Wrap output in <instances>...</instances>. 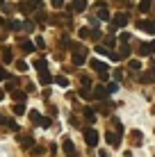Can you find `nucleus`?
Instances as JSON below:
<instances>
[{
  "label": "nucleus",
  "instance_id": "nucleus-9",
  "mask_svg": "<svg viewBox=\"0 0 155 157\" xmlns=\"http://www.w3.org/2000/svg\"><path fill=\"white\" fill-rule=\"evenodd\" d=\"M50 23H62V25H71V16H64V14L50 16Z\"/></svg>",
  "mask_w": 155,
  "mask_h": 157
},
{
  "label": "nucleus",
  "instance_id": "nucleus-24",
  "mask_svg": "<svg viewBox=\"0 0 155 157\" xmlns=\"http://www.w3.org/2000/svg\"><path fill=\"white\" fill-rule=\"evenodd\" d=\"M132 144H135V146L141 144V132H139V130H132Z\"/></svg>",
  "mask_w": 155,
  "mask_h": 157
},
{
  "label": "nucleus",
  "instance_id": "nucleus-35",
  "mask_svg": "<svg viewBox=\"0 0 155 157\" xmlns=\"http://www.w3.org/2000/svg\"><path fill=\"white\" fill-rule=\"evenodd\" d=\"M34 46H37V48H46V41H44V36H37V39H34Z\"/></svg>",
  "mask_w": 155,
  "mask_h": 157
},
{
  "label": "nucleus",
  "instance_id": "nucleus-6",
  "mask_svg": "<svg viewBox=\"0 0 155 157\" xmlns=\"http://www.w3.org/2000/svg\"><path fill=\"white\" fill-rule=\"evenodd\" d=\"M137 28L144 30V32H148V34H155V21H141Z\"/></svg>",
  "mask_w": 155,
  "mask_h": 157
},
{
  "label": "nucleus",
  "instance_id": "nucleus-26",
  "mask_svg": "<svg viewBox=\"0 0 155 157\" xmlns=\"http://www.w3.org/2000/svg\"><path fill=\"white\" fill-rule=\"evenodd\" d=\"M34 66H37V71H46V68H48V64H46V59H37V62H34Z\"/></svg>",
  "mask_w": 155,
  "mask_h": 157
},
{
  "label": "nucleus",
  "instance_id": "nucleus-39",
  "mask_svg": "<svg viewBox=\"0 0 155 157\" xmlns=\"http://www.w3.org/2000/svg\"><path fill=\"white\" fill-rule=\"evenodd\" d=\"M7 125L12 128V130H16V132H18V123H16V121H12V118H7Z\"/></svg>",
  "mask_w": 155,
  "mask_h": 157
},
{
  "label": "nucleus",
  "instance_id": "nucleus-5",
  "mask_svg": "<svg viewBox=\"0 0 155 157\" xmlns=\"http://www.w3.org/2000/svg\"><path fill=\"white\" fill-rule=\"evenodd\" d=\"M139 82H144V84L155 82V68H148V71H144V73L139 75Z\"/></svg>",
  "mask_w": 155,
  "mask_h": 157
},
{
  "label": "nucleus",
  "instance_id": "nucleus-21",
  "mask_svg": "<svg viewBox=\"0 0 155 157\" xmlns=\"http://www.w3.org/2000/svg\"><path fill=\"white\" fill-rule=\"evenodd\" d=\"M12 109H14V114H16V116H21V114H25V105H23V102H16V105L12 107Z\"/></svg>",
  "mask_w": 155,
  "mask_h": 157
},
{
  "label": "nucleus",
  "instance_id": "nucleus-16",
  "mask_svg": "<svg viewBox=\"0 0 155 157\" xmlns=\"http://www.w3.org/2000/svg\"><path fill=\"white\" fill-rule=\"evenodd\" d=\"M34 48H37V46H34L30 39H23V41H21V50H23V52H32Z\"/></svg>",
  "mask_w": 155,
  "mask_h": 157
},
{
  "label": "nucleus",
  "instance_id": "nucleus-3",
  "mask_svg": "<svg viewBox=\"0 0 155 157\" xmlns=\"http://www.w3.org/2000/svg\"><path fill=\"white\" fill-rule=\"evenodd\" d=\"M112 25H114V28H123V25H128V14H126V12L114 14V18H112Z\"/></svg>",
  "mask_w": 155,
  "mask_h": 157
},
{
  "label": "nucleus",
  "instance_id": "nucleus-20",
  "mask_svg": "<svg viewBox=\"0 0 155 157\" xmlns=\"http://www.w3.org/2000/svg\"><path fill=\"white\" fill-rule=\"evenodd\" d=\"M80 98H84V100H94V96H91V89H80Z\"/></svg>",
  "mask_w": 155,
  "mask_h": 157
},
{
  "label": "nucleus",
  "instance_id": "nucleus-4",
  "mask_svg": "<svg viewBox=\"0 0 155 157\" xmlns=\"http://www.w3.org/2000/svg\"><path fill=\"white\" fill-rule=\"evenodd\" d=\"M105 141H107L112 148H116V146L121 144V134L119 132H105Z\"/></svg>",
  "mask_w": 155,
  "mask_h": 157
},
{
  "label": "nucleus",
  "instance_id": "nucleus-23",
  "mask_svg": "<svg viewBox=\"0 0 155 157\" xmlns=\"http://www.w3.org/2000/svg\"><path fill=\"white\" fill-rule=\"evenodd\" d=\"M139 55H151V43H139Z\"/></svg>",
  "mask_w": 155,
  "mask_h": 157
},
{
  "label": "nucleus",
  "instance_id": "nucleus-19",
  "mask_svg": "<svg viewBox=\"0 0 155 157\" xmlns=\"http://www.w3.org/2000/svg\"><path fill=\"white\" fill-rule=\"evenodd\" d=\"M7 30H12V32H21V30H23V23H21V21H9V23H7Z\"/></svg>",
  "mask_w": 155,
  "mask_h": 157
},
{
  "label": "nucleus",
  "instance_id": "nucleus-48",
  "mask_svg": "<svg viewBox=\"0 0 155 157\" xmlns=\"http://www.w3.org/2000/svg\"><path fill=\"white\" fill-rule=\"evenodd\" d=\"M5 98V89H0V100H2Z\"/></svg>",
  "mask_w": 155,
  "mask_h": 157
},
{
  "label": "nucleus",
  "instance_id": "nucleus-30",
  "mask_svg": "<svg viewBox=\"0 0 155 157\" xmlns=\"http://www.w3.org/2000/svg\"><path fill=\"white\" fill-rule=\"evenodd\" d=\"M55 82L60 84V86H68V80L64 78V75H57V78H55Z\"/></svg>",
  "mask_w": 155,
  "mask_h": 157
},
{
  "label": "nucleus",
  "instance_id": "nucleus-32",
  "mask_svg": "<svg viewBox=\"0 0 155 157\" xmlns=\"http://www.w3.org/2000/svg\"><path fill=\"white\" fill-rule=\"evenodd\" d=\"M16 84H18V80H12V78H9V82H7V91H16Z\"/></svg>",
  "mask_w": 155,
  "mask_h": 157
},
{
  "label": "nucleus",
  "instance_id": "nucleus-37",
  "mask_svg": "<svg viewBox=\"0 0 155 157\" xmlns=\"http://www.w3.org/2000/svg\"><path fill=\"white\" fill-rule=\"evenodd\" d=\"M116 89H119V84H116V82H110L107 84V94H114Z\"/></svg>",
  "mask_w": 155,
  "mask_h": 157
},
{
  "label": "nucleus",
  "instance_id": "nucleus-44",
  "mask_svg": "<svg viewBox=\"0 0 155 157\" xmlns=\"http://www.w3.org/2000/svg\"><path fill=\"white\" fill-rule=\"evenodd\" d=\"M28 2H30V5H34V9H37V7H41V0H28Z\"/></svg>",
  "mask_w": 155,
  "mask_h": 157
},
{
  "label": "nucleus",
  "instance_id": "nucleus-34",
  "mask_svg": "<svg viewBox=\"0 0 155 157\" xmlns=\"http://www.w3.org/2000/svg\"><path fill=\"white\" fill-rule=\"evenodd\" d=\"M80 36H82V39H91V30L82 28V30H80Z\"/></svg>",
  "mask_w": 155,
  "mask_h": 157
},
{
  "label": "nucleus",
  "instance_id": "nucleus-29",
  "mask_svg": "<svg viewBox=\"0 0 155 157\" xmlns=\"http://www.w3.org/2000/svg\"><path fill=\"white\" fill-rule=\"evenodd\" d=\"M18 7V12H23V14H30V2H21V5H16Z\"/></svg>",
  "mask_w": 155,
  "mask_h": 157
},
{
  "label": "nucleus",
  "instance_id": "nucleus-41",
  "mask_svg": "<svg viewBox=\"0 0 155 157\" xmlns=\"http://www.w3.org/2000/svg\"><path fill=\"white\" fill-rule=\"evenodd\" d=\"M114 46V36H107V39H105V48H112Z\"/></svg>",
  "mask_w": 155,
  "mask_h": 157
},
{
  "label": "nucleus",
  "instance_id": "nucleus-46",
  "mask_svg": "<svg viewBox=\"0 0 155 157\" xmlns=\"http://www.w3.org/2000/svg\"><path fill=\"white\" fill-rule=\"evenodd\" d=\"M0 125H7V116H2V114H0Z\"/></svg>",
  "mask_w": 155,
  "mask_h": 157
},
{
  "label": "nucleus",
  "instance_id": "nucleus-15",
  "mask_svg": "<svg viewBox=\"0 0 155 157\" xmlns=\"http://www.w3.org/2000/svg\"><path fill=\"white\" fill-rule=\"evenodd\" d=\"M0 52H2V62L5 64H12V50H9V46H2V50H0Z\"/></svg>",
  "mask_w": 155,
  "mask_h": 157
},
{
  "label": "nucleus",
  "instance_id": "nucleus-18",
  "mask_svg": "<svg viewBox=\"0 0 155 157\" xmlns=\"http://www.w3.org/2000/svg\"><path fill=\"white\" fill-rule=\"evenodd\" d=\"M84 118H87L89 123L96 121V109H94V107H84Z\"/></svg>",
  "mask_w": 155,
  "mask_h": 157
},
{
  "label": "nucleus",
  "instance_id": "nucleus-10",
  "mask_svg": "<svg viewBox=\"0 0 155 157\" xmlns=\"http://www.w3.org/2000/svg\"><path fill=\"white\" fill-rule=\"evenodd\" d=\"M28 118H30V123H32V125H41V123H44V116H41L39 112H34V109H32L30 114H28Z\"/></svg>",
  "mask_w": 155,
  "mask_h": 157
},
{
  "label": "nucleus",
  "instance_id": "nucleus-25",
  "mask_svg": "<svg viewBox=\"0 0 155 157\" xmlns=\"http://www.w3.org/2000/svg\"><path fill=\"white\" fill-rule=\"evenodd\" d=\"M119 57H130V46H128V43H121V52H119Z\"/></svg>",
  "mask_w": 155,
  "mask_h": 157
},
{
  "label": "nucleus",
  "instance_id": "nucleus-8",
  "mask_svg": "<svg viewBox=\"0 0 155 157\" xmlns=\"http://www.w3.org/2000/svg\"><path fill=\"white\" fill-rule=\"evenodd\" d=\"M89 64H91V68H94V71H98V73H107V64H105V62H100V59H91Z\"/></svg>",
  "mask_w": 155,
  "mask_h": 157
},
{
  "label": "nucleus",
  "instance_id": "nucleus-27",
  "mask_svg": "<svg viewBox=\"0 0 155 157\" xmlns=\"http://www.w3.org/2000/svg\"><path fill=\"white\" fill-rule=\"evenodd\" d=\"M151 0H141V2H139V9H141V12H151Z\"/></svg>",
  "mask_w": 155,
  "mask_h": 157
},
{
  "label": "nucleus",
  "instance_id": "nucleus-13",
  "mask_svg": "<svg viewBox=\"0 0 155 157\" xmlns=\"http://www.w3.org/2000/svg\"><path fill=\"white\" fill-rule=\"evenodd\" d=\"M71 7H73V12H84L87 9V0H73Z\"/></svg>",
  "mask_w": 155,
  "mask_h": 157
},
{
  "label": "nucleus",
  "instance_id": "nucleus-47",
  "mask_svg": "<svg viewBox=\"0 0 155 157\" xmlns=\"http://www.w3.org/2000/svg\"><path fill=\"white\" fill-rule=\"evenodd\" d=\"M151 52H155V39L151 41Z\"/></svg>",
  "mask_w": 155,
  "mask_h": 157
},
{
  "label": "nucleus",
  "instance_id": "nucleus-33",
  "mask_svg": "<svg viewBox=\"0 0 155 157\" xmlns=\"http://www.w3.org/2000/svg\"><path fill=\"white\" fill-rule=\"evenodd\" d=\"M128 66H130V71H139V68H141V64L137 62V59H132V62L128 64Z\"/></svg>",
  "mask_w": 155,
  "mask_h": 157
},
{
  "label": "nucleus",
  "instance_id": "nucleus-36",
  "mask_svg": "<svg viewBox=\"0 0 155 157\" xmlns=\"http://www.w3.org/2000/svg\"><path fill=\"white\" fill-rule=\"evenodd\" d=\"M23 30L32 32V30H34V21H25V23H23Z\"/></svg>",
  "mask_w": 155,
  "mask_h": 157
},
{
  "label": "nucleus",
  "instance_id": "nucleus-50",
  "mask_svg": "<svg viewBox=\"0 0 155 157\" xmlns=\"http://www.w3.org/2000/svg\"><path fill=\"white\" fill-rule=\"evenodd\" d=\"M126 157H130V153H126Z\"/></svg>",
  "mask_w": 155,
  "mask_h": 157
},
{
  "label": "nucleus",
  "instance_id": "nucleus-11",
  "mask_svg": "<svg viewBox=\"0 0 155 157\" xmlns=\"http://www.w3.org/2000/svg\"><path fill=\"white\" fill-rule=\"evenodd\" d=\"M18 144L28 150V148H32V146H34V139H32V137H25V134H18Z\"/></svg>",
  "mask_w": 155,
  "mask_h": 157
},
{
  "label": "nucleus",
  "instance_id": "nucleus-45",
  "mask_svg": "<svg viewBox=\"0 0 155 157\" xmlns=\"http://www.w3.org/2000/svg\"><path fill=\"white\" fill-rule=\"evenodd\" d=\"M68 121H71V125H76V128L80 125V121H78V118H76V116H71V118H68Z\"/></svg>",
  "mask_w": 155,
  "mask_h": 157
},
{
  "label": "nucleus",
  "instance_id": "nucleus-28",
  "mask_svg": "<svg viewBox=\"0 0 155 157\" xmlns=\"http://www.w3.org/2000/svg\"><path fill=\"white\" fill-rule=\"evenodd\" d=\"M96 52H98V55H112V50H110V48H105V46H96Z\"/></svg>",
  "mask_w": 155,
  "mask_h": 157
},
{
  "label": "nucleus",
  "instance_id": "nucleus-40",
  "mask_svg": "<svg viewBox=\"0 0 155 157\" xmlns=\"http://www.w3.org/2000/svg\"><path fill=\"white\" fill-rule=\"evenodd\" d=\"M52 7H55V9H62V7H64V0H52Z\"/></svg>",
  "mask_w": 155,
  "mask_h": 157
},
{
  "label": "nucleus",
  "instance_id": "nucleus-43",
  "mask_svg": "<svg viewBox=\"0 0 155 157\" xmlns=\"http://www.w3.org/2000/svg\"><path fill=\"white\" fill-rule=\"evenodd\" d=\"M100 36H103V34H100V30H91V39H96V41H98Z\"/></svg>",
  "mask_w": 155,
  "mask_h": 157
},
{
  "label": "nucleus",
  "instance_id": "nucleus-51",
  "mask_svg": "<svg viewBox=\"0 0 155 157\" xmlns=\"http://www.w3.org/2000/svg\"><path fill=\"white\" fill-rule=\"evenodd\" d=\"M153 9H155V2H153Z\"/></svg>",
  "mask_w": 155,
  "mask_h": 157
},
{
  "label": "nucleus",
  "instance_id": "nucleus-1",
  "mask_svg": "<svg viewBox=\"0 0 155 157\" xmlns=\"http://www.w3.org/2000/svg\"><path fill=\"white\" fill-rule=\"evenodd\" d=\"M71 43V41H68ZM71 52H73V66H82L87 62V48L80 43H71Z\"/></svg>",
  "mask_w": 155,
  "mask_h": 157
},
{
  "label": "nucleus",
  "instance_id": "nucleus-22",
  "mask_svg": "<svg viewBox=\"0 0 155 157\" xmlns=\"http://www.w3.org/2000/svg\"><path fill=\"white\" fill-rule=\"evenodd\" d=\"M98 18H103V21H107V18H110V9H107V5L98 9Z\"/></svg>",
  "mask_w": 155,
  "mask_h": 157
},
{
  "label": "nucleus",
  "instance_id": "nucleus-17",
  "mask_svg": "<svg viewBox=\"0 0 155 157\" xmlns=\"http://www.w3.org/2000/svg\"><path fill=\"white\" fill-rule=\"evenodd\" d=\"M12 96H14L16 102H25V100H28V94H25V91H18V89L12 91Z\"/></svg>",
  "mask_w": 155,
  "mask_h": 157
},
{
  "label": "nucleus",
  "instance_id": "nucleus-38",
  "mask_svg": "<svg viewBox=\"0 0 155 157\" xmlns=\"http://www.w3.org/2000/svg\"><path fill=\"white\" fill-rule=\"evenodd\" d=\"M2 80H9V73H7V71H5V68H2V66H0V82H2Z\"/></svg>",
  "mask_w": 155,
  "mask_h": 157
},
{
  "label": "nucleus",
  "instance_id": "nucleus-7",
  "mask_svg": "<svg viewBox=\"0 0 155 157\" xmlns=\"http://www.w3.org/2000/svg\"><path fill=\"white\" fill-rule=\"evenodd\" d=\"M62 148H64V153H66V155H71V157H76V155H78V153H76V146H73L71 139H64Z\"/></svg>",
  "mask_w": 155,
  "mask_h": 157
},
{
  "label": "nucleus",
  "instance_id": "nucleus-31",
  "mask_svg": "<svg viewBox=\"0 0 155 157\" xmlns=\"http://www.w3.org/2000/svg\"><path fill=\"white\" fill-rule=\"evenodd\" d=\"M16 68H18L21 73H25V71H28V64H25L23 59H18V62H16Z\"/></svg>",
  "mask_w": 155,
  "mask_h": 157
},
{
  "label": "nucleus",
  "instance_id": "nucleus-14",
  "mask_svg": "<svg viewBox=\"0 0 155 157\" xmlns=\"http://www.w3.org/2000/svg\"><path fill=\"white\" fill-rule=\"evenodd\" d=\"M50 80H52V78H50V71H48V68H46V71H39V82L44 84V86L50 84Z\"/></svg>",
  "mask_w": 155,
  "mask_h": 157
},
{
  "label": "nucleus",
  "instance_id": "nucleus-42",
  "mask_svg": "<svg viewBox=\"0 0 155 157\" xmlns=\"http://www.w3.org/2000/svg\"><path fill=\"white\" fill-rule=\"evenodd\" d=\"M32 155H34V157H41V155H44V148H41V146H37V148H34V153H32Z\"/></svg>",
  "mask_w": 155,
  "mask_h": 157
},
{
  "label": "nucleus",
  "instance_id": "nucleus-12",
  "mask_svg": "<svg viewBox=\"0 0 155 157\" xmlns=\"http://www.w3.org/2000/svg\"><path fill=\"white\" fill-rule=\"evenodd\" d=\"M91 96H94V100H103L105 96H107V89H105V86H96L91 91Z\"/></svg>",
  "mask_w": 155,
  "mask_h": 157
},
{
  "label": "nucleus",
  "instance_id": "nucleus-49",
  "mask_svg": "<svg viewBox=\"0 0 155 157\" xmlns=\"http://www.w3.org/2000/svg\"><path fill=\"white\" fill-rule=\"evenodd\" d=\"M2 5H5V0H0V7H2Z\"/></svg>",
  "mask_w": 155,
  "mask_h": 157
},
{
  "label": "nucleus",
  "instance_id": "nucleus-2",
  "mask_svg": "<svg viewBox=\"0 0 155 157\" xmlns=\"http://www.w3.org/2000/svg\"><path fill=\"white\" fill-rule=\"evenodd\" d=\"M98 132H96V130L94 128H87V130H84V141H87V146H89V148H96V146H98Z\"/></svg>",
  "mask_w": 155,
  "mask_h": 157
}]
</instances>
